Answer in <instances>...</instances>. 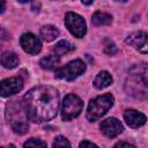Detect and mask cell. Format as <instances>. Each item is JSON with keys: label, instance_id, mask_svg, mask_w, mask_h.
Listing matches in <instances>:
<instances>
[{"label": "cell", "instance_id": "obj_1", "mask_svg": "<svg viewBox=\"0 0 148 148\" xmlns=\"http://www.w3.org/2000/svg\"><path fill=\"white\" fill-rule=\"evenodd\" d=\"M22 103L28 119L34 123L49 121L58 112L59 92L51 86H38L24 95Z\"/></svg>", "mask_w": 148, "mask_h": 148}, {"label": "cell", "instance_id": "obj_2", "mask_svg": "<svg viewBox=\"0 0 148 148\" xmlns=\"http://www.w3.org/2000/svg\"><path fill=\"white\" fill-rule=\"evenodd\" d=\"M125 89L128 95L145 99L147 97V67L146 65H139L131 69L126 80Z\"/></svg>", "mask_w": 148, "mask_h": 148}, {"label": "cell", "instance_id": "obj_3", "mask_svg": "<svg viewBox=\"0 0 148 148\" xmlns=\"http://www.w3.org/2000/svg\"><path fill=\"white\" fill-rule=\"evenodd\" d=\"M6 118L12 130L15 133L23 134L28 130V117L23 106V103L14 99L6 106Z\"/></svg>", "mask_w": 148, "mask_h": 148}, {"label": "cell", "instance_id": "obj_4", "mask_svg": "<svg viewBox=\"0 0 148 148\" xmlns=\"http://www.w3.org/2000/svg\"><path fill=\"white\" fill-rule=\"evenodd\" d=\"M113 105V96L111 94H104L90 101L87 110V119L95 121L104 116Z\"/></svg>", "mask_w": 148, "mask_h": 148}, {"label": "cell", "instance_id": "obj_5", "mask_svg": "<svg viewBox=\"0 0 148 148\" xmlns=\"http://www.w3.org/2000/svg\"><path fill=\"white\" fill-rule=\"evenodd\" d=\"M83 108V102L81 101L80 97H77L76 95L69 94L67 95L64 101H62V105H61V118L62 120H72L73 118L77 117Z\"/></svg>", "mask_w": 148, "mask_h": 148}, {"label": "cell", "instance_id": "obj_6", "mask_svg": "<svg viewBox=\"0 0 148 148\" xmlns=\"http://www.w3.org/2000/svg\"><path fill=\"white\" fill-rule=\"evenodd\" d=\"M84 71H86L84 62L80 59H76V60H73V61L68 62L67 65L58 68L54 73V76L57 79L72 81L74 79H76L77 76H80L81 74H83Z\"/></svg>", "mask_w": 148, "mask_h": 148}, {"label": "cell", "instance_id": "obj_7", "mask_svg": "<svg viewBox=\"0 0 148 148\" xmlns=\"http://www.w3.org/2000/svg\"><path fill=\"white\" fill-rule=\"evenodd\" d=\"M65 24L69 32L75 37H83L87 32V25L82 16H80L76 13L68 12L65 16Z\"/></svg>", "mask_w": 148, "mask_h": 148}, {"label": "cell", "instance_id": "obj_8", "mask_svg": "<svg viewBox=\"0 0 148 148\" xmlns=\"http://www.w3.org/2000/svg\"><path fill=\"white\" fill-rule=\"evenodd\" d=\"M23 88V80L18 76L8 77L0 82V96L9 97L20 92Z\"/></svg>", "mask_w": 148, "mask_h": 148}, {"label": "cell", "instance_id": "obj_9", "mask_svg": "<svg viewBox=\"0 0 148 148\" xmlns=\"http://www.w3.org/2000/svg\"><path fill=\"white\" fill-rule=\"evenodd\" d=\"M20 43H21L22 49L29 54H37L42 50V43L39 38L30 32L23 34L20 38Z\"/></svg>", "mask_w": 148, "mask_h": 148}, {"label": "cell", "instance_id": "obj_10", "mask_svg": "<svg viewBox=\"0 0 148 148\" xmlns=\"http://www.w3.org/2000/svg\"><path fill=\"white\" fill-rule=\"evenodd\" d=\"M123 125L116 118H108L102 121L101 124V131L102 133L108 138H114L118 134L123 132Z\"/></svg>", "mask_w": 148, "mask_h": 148}, {"label": "cell", "instance_id": "obj_11", "mask_svg": "<svg viewBox=\"0 0 148 148\" xmlns=\"http://www.w3.org/2000/svg\"><path fill=\"white\" fill-rule=\"evenodd\" d=\"M126 43L133 46L134 49L141 51L142 53H147L148 44H147V34L145 31H135L127 36Z\"/></svg>", "mask_w": 148, "mask_h": 148}, {"label": "cell", "instance_id": "obj_12", "mask_svg": "<svg viewBox=\"0 0 148 148\" xmlns=\"http://www.w3.org/2000/svg\"><path fill=\"white\" fill-rule=\"evenodd\" d=\"M124 119H125L126 124L133 128H136V127L145 125L146 120H147V118L143 113H141L136 110H133V109H128L124 112Z\"/></svg>", "mask_w": 148, "mask_h": 148}, {"label": "cell", "instance_id": "obj_13", "mask_svg": "<svg viewBox=\"0 0 148 148\" xmlns=\"http://www.w3.org/2000/svg\"><path fill=\"white\" fill-rule=\"evenodd\" d=\"M112 76L110 75L109 72L106 71H102L97 74V76L95 77L94 80V86L97 88V89H103V88H106L109 87L111 83H112Z\"/></svg>", "mask_w": 148, "mask_h": 148}, {"label": "cell", "instance_id": "obj_14", "mask_svg": "<svg viewBox=\"0 0 148 148\" xmlns=\"http://www.w3.org/2000/svg\"><path fill=\"white\" fill-rule=\"evenodd\" d=\"M0 62L1 65L5 67V68H8V69H12V68H15L17 65H18V57L14 53V52H5L1 58H0Z\"/></svg>", "mask_w": 148, "mask_h": 148}, {"label": "cell", "instance_id": "obj_15", "mask_svg": "<svg viewBox=\"0 0 148 148\" xmlns=\"http://www.w3.org/2000/svg\"><path fill=\"white\" fill-rule=\"evenodd\" d=\"M91 22L94 25H109L112 22V16L104 12H96L91 17Z\"/></svg>", "mask_w": 148, "mask_h": 148}, {"label": "cell", "instance_id": "obj_16", "mask_svg": "<svg viewBox=\"0 0 148 148\" xmlns=\"http://www.w3.org/2000/svg\"><path fill=\"white\" fill-rule=\"evenodd\" d=\"M59 36V30L54 25H44L40 29V37L46 42H52Z\"/></svg>", "mask_w": 148, "mask_h": 148}, {"label": "cell", "instance_id": "obj_17", "mask_svg": "<svg viewBox=\"0 0 148 148\" xmlns=\"http://www.w3.org/2000/svg\"><path fill=\"white\" fill-rule=\"evenodd\" d=\"M59 64H60V58L58 56H56V54L46 56L43 59H40V61H39L40 67L44 68V69H53Z\"/></svg>", "mask_w": 148, "mask_h": 148}, {"label": "cell", "instance_id": "obj_18", "mask_svg": "<svg viewBox=\"0 0 148 148\" xmlns=\"http://www.w3.org/2000/svg\"><path fill=\"white\" fill-rule=\"evenodd\" d=\"M74 50V46L72 44H69L67 40H60L53 47H52V51L56 53V56H62V54H66L71 51Z\"/></svg>", "mask_w": 148, "mask_h": 148}, {"label": "cell", "instance_id": "obj_19", "mask_svg": "<svg viewBox=\"0 0 148 148\" xmlns=\"http://www.w3.org/2000/svg\"><path fill=\"white\" fill-rule=\"evenodd\" d=\"M23 148H46V143L39 139H29L24 142Z\"/></svg>", "mask_w": 148, "mask_h": 148}, {"label": "cell", "instance_id": "obj_20", "mask_svg": "<svg viewBox=\"0 0 148 148\" xmlns=\"http://www.w3.org/2000/svg\"><path fill=\"white\" fill-rule=\"evenodd\" d=\"M53 148H71V145L66 138L57 136L53 142Z\"/></svg>", "mask_w": 148, "mask_h": 148}, {"label": "cell", "instance_id": "obj_21", "mask_svg": "<svg viewBox=\"0 0 148 148\" xmlns=\"http://www.w3.org/2000/svg\"><path fill=\"white\" fill-rule=\"evenodd\" d=\"M104 52L108 53V54H110V56H112V54H114V53L117 52V47H116V45H114L112 42H110V43L105 46Z\"/></svg>", "mask_w": 148, "mask_h": 148}, {"label": "cell", "instance_id": "obj_22", "mask_svg": "<svg viewBox=\"0 0 148 148\" xmlns=\"http://www.w3.org/2000/svg\"><path fill=\"white\" fill-rule=\"evenodd\" d=\"M79 148H98L95 143L90 142V141H82L79 146Z\"/></svg>", "mask_w": 148, "mask_h": 148}, {"label": "cell", "instance_id": "obj_23", "mask_svg": "<svg viewBox=\"0 0 148 148\" xmlns=\"http://www.w3.org/2000/svg\"><path fill=\"white\" fill-rule=\"evenodd\" d=\"M113 148H135V147L128 142H118Z\"/></svg>", "mask_w": 148, "mask_h": 148}, {"label": "cell", "instance_id": "obj_24", "mask_svg": "<svg viewBox=\"0 0 148 148\" xmlns=\"http://www.w3.org/2000/svg\"><path fill=\"white\" fill-rule=\"evenodd\" d=\"M5 9H6V2H5V1H2V0H0V14H1V13H3V12H5Z\"/></svg>", "mask_w": 148, "mask_h": 148}, {"label": "cell", "instance_id": "obj_25", "mask_svg": "<svg viewBox=\"0 0 148 148\" xmlns=\"http://www.w3.org/2000/svg\"><path fill=\"white\" fill-rule=\"evenodd\" d=\"M0 148H15V146L14 145H8V146H2Z\"/></svg>", "mask_w": 148, "mask_h": 148}, {"label": "cell", "instance_id": "obj_26", "mask_svg": "<svg viewBox=\"0 0 148 148\" xmlns=\"http://www.w3.org/2000/svg\"><path fill=\"white\" fill-rule=\"evenodd\" d=\"M82 3H83V5H91L92 1H82Z\"/></svg>", "mask_w": 148, "mask_h": 148}]
</instances>
